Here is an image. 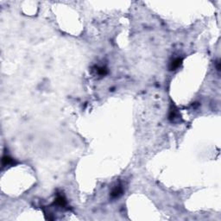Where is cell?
<instances>
[{
    "instance_id": "6da1fadb",
    "label": "cell",
    "mask_w": 221,
    "mask_h": 221,
    "mask_svg": "<svg viewBox=\"0 0 221 221\" xmlns=\"http://www.w3.org/2000/svg\"><path fill=\"white\" fill-rule=\"evenodd\" d=\"M54 205H57V206L61 207V208H64V207H66L67 205H68V201H67V200H66V198H65V196L63 195L58 194V195H56L55 199H54Z\"/></svg>"
},
{
    "instance_id": "277c9868",
    "label": "cell",
    "mask_w": 221,
    "mask_h": 221,
    "mask_svg": "<svg viewBox=\"0 0 221 221\" xmlns=\"http://www.w3.org/2000/svg\"><path fill=\"white\" fill-rule=\"evenodd\" d=\"M15 163V161L12 159L11 157H10L9 156H3V159H2V165L3 167H5V166H9V165H12Z\"/></svg>"
},
{
    "instance_id": "7a4b0ae2",
    "label": "cell",
    "mask_w": 221,
    "mask_h": 221,
    "mask_svg": "<svg viewBox=\"0 0 221 221\" xmlns=\"http://www.w3.org/2000/svg\"><path fill=\"white\" fill-rule=\"evenodd\" d=\"M124 193V188L121 185H117L115 188H113L111 192V197L112 199H117L118 197H120Z\"/></svg>"
},
{
    "instance_id": "5b68a950",
    "label": "cell",
    "mask_w": 221,
    "mask_h": 221,
    "mask_svg": "<svg viewBox=\"0 0 221 221\" xmlns=\"http://www.w3.org/2000/svg\"><path fill=\"white\" fill-rule=\"evenodd\" d=\"M178 117V112H177V110L175 109L174 106H171L170 108V111H169V118L170 121L174 122L175 118H177Z\"/></svg>"
},
{
    "instance_id": "8992f818",
    "label": "cell",
    "mask_w": 221,
    "mask_h": 221,
    "mask_svg": "<svg viewBox=\"0 0 221 221\" xmlns=\"http://www.w3.org/2000/svg\"><path fill=\"white\" fill-rule=\"evenodd\" d=\"M96 73L100 76H105L108 74V69L105 67H97L96 68Z\"/></svg>"
},
{
    "instance_id": "3957f363",
    "label": "cell",
    "mask_w": 221,
    "mask_h": 221,
    "mask_svg": "<svg viewBox=\"0 0 221 221\" xmlns=\"http://www.w3.org/2000/svg\"><path fill=\"white\" fill-rule=\"evenodd\" d=\"M181 64H182V59L180 58V57L174 59L173 61H171V62L169 64V70L170 71H174L177 68H179Z\"/></svg>"
}]
</instances>
